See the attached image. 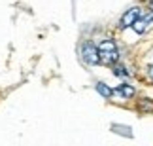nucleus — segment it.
<instances>
[{
	"label": "nucleus",
	"mask_w": 153,
	"mask_h": 146,
	"mask_svg": "<svg viewBox=\"0 0 153 146\" xmlns=\"http://www.w3.org/2000/svg\"><path fill=\"white\" fill-rule=\"evenodd\" d=\"M149 80H153V65L149 67Z\"/></svg>",
	"instance_id": "1a4fd4ad"
},
{
	"label": "nucleus",
	"mask_w": 153,
	"mask_h": 146,
	"mask_svg": "<svg viewBox=\"0 0 153 146\" xmlns=\"http://www.w3.org/2000/svg\"><path fill=\"white\" fill-rule=\"evenodd\" d=\"M95 87H97V91L100 93V95H102L104 99H110L111 95H114V89H111V87H108V85L104 84V82H98V84H97Z\"/></svg>",
	"instance_id": "423d86ee"
},
{
	"label": "nucleus",
	"mask_w": 153,
	"mask_h": 146,
	"mask_svg": "<svg viewBox=\"0 0 153 146\" xmlns=\"http://www.w3.org/2000/svg\"><path fill=\"white\" fill-rule=\"evenodd\" d=\"M81 57H83V61L87 63V65H97V63H100L98 48L95 44H91V42L83 44V48H81Z\"/></svg>",
	"instance_id": "f03ea898"
},
{
	"label": "nucleus",
	"mask_w": 153,
	"mask_h": 146,
	"mask_svg": "<svg viewBox=\"0 0 153 146\" xmlns=\"http://www.w3.org/2000/svg\"><path fill=\"white\" fill-rule=\"evenodd\" d=\"M114 93H119V95H121V97H125V99H132V97H134V93H136V89H134L132 85H128V84H123V85L117 87Z\"/></svg>",
	"instance_id": "39448f33"
},
{
	"label": "nucleus",
	"mask_w": 153,
	"mask_h": 146,
	"mask_svg": "<svg viewBox=\"0 0 153 146\" xmlns=\"http://www.w3.org/2000/svg\"><path fill=\"white\" fill-rule=\"evenodd\" d=\"M98 57L104 65H115L119 59V53H117V46L114 40H102L98 44Z\"/></svg>",
	"instance_id": "f257e3e1"
},
{
	"label": "nucleus",
	"mask_w": 153,
	"mask_h": 146,
	"mask_svg": "<svg viewBox=\"0 0 153 146\" xmlns=\"http://www.w3.org/2000/svg\"><path fill=\"white\" fill-rule=\"evenodd\" d=\"M140 15H142V10H140L138 6H134V8H131V10H127L125 13H123L121 21H119V27H121V28H128V27H132V23L136 21Z\"/></svg>",
	"instance_id": "7ed1b4c3"
},
{
	"label": "nucleus",
	"mask_w": 153,
	"mask_h": 146,
	"mask_svg": "<svg viewBox=\"0 0 153 146\" xmlns=\"http://www.w3.org/2000/svg\"><path fill=\"white\" fill-rule=\"evenodd\" d=\"M140 110H153V103L149 99H142V103H140Z\"/></svg>",
	"instance_id": "6e6552de"
},
{
	"label": "nucleus",
	"mask_w": 153,
	"mask_h": 146,
	"mask_svg": "<svg viewBox=\"0 0 153 146\" xmlns=\"http://www.w3.org/2000/svg\"><path fill=\"white\" fill-rule=\"evenodd\" d=\"M149 23H153V13H151V15H146V17H142V19L138 17V19L132 23V28H134V32H138V34H144L146 31H148Z\"/></svg>",
	"instance_id": "20e7f679"
},
{
	"label": "nucleus",
	"mask_w": 153,
	"mask_h": 146,
	"mask_svg": "<svg viewBox=\"0 0 153 146\" xmlns=\"http://www.w3.org/2000/svg\"><path fill=\"white\" fill-rule=\"evenodd\" d=\"M114 74H115V76H121V78H127V76H128V70H127L123 65H117V63H115V65H114Z\"/></svg>",
	"instance_id": "0eeeda50"
},
{
	"label": "nucleus",
	"mask_w": 153,
	"mask_h": 146,
	"mask_svg": "<svg viewBox=\"0 0 153 146\" xmlns=\"http://www.w3.org/2000/svg\"><path fill=\"white\" fill-rule=\"evenodd\" d=\"M149 10L153 11V0H149Z\"/></svg>",
	"instance_id": "9d476101"
}]
</instances>
